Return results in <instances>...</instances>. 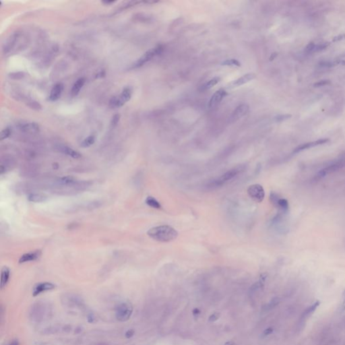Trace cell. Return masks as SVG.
<instances>
[{
  "mask_svg": "<svg viewBox=\"0 0 345 345\" xmlns=\"http://www.w3.org/2000/svg\"><path fill=\"white\" fill-rule=\"evenodd\" d=\"M38 167H36L32 165H27L26 167H23L20 170L22 175L28 177H33L36 176V175L38 173Z\"/></svg>",
  "mask_w": 345,
  "mask_h": 345,
  "instance_id": "cell-19",
  "label": "cell"
},
{
  "mask_svg": "<svg viewBox=\"0 0 345 345\" xmlns=\"http://www.w3.org/2000/svg\"><path fill=\"white\" fill-rule=\"evenodd\" d=\"M220 80H221V78H218V77L213 78V79H211V80H210L207 83H206V84L202 86L203 90H208V89H212L213 87H214V86L217 85L218 83L220 82Z\"/></svg>",
  "mask_w": 345,
  "mask_h": 345,
  "instance_id": "cell-26",
  "label": "cell"
},
{
  "mask_svg": "<svg viewBox=\"0 0 345 345\" xmlns=\"http://www.w3.org/2000/svg\"><path fill=\"white\" fill-rule=\"evenodd\" d=\"M11 133H12V130H10V128L6 127L5 129H3V130L1 132L0 139H1V140L7 139L8 137H10V136L11 135Z\"/></svg>",
  "mask_w": 345,
  "mask_h": 345,
  "instance_id": "cell-29",
  "label": "cell"
},
{
  "mask_svg": "<svg viewBox=\"0 0 345 345\" xmlns=\"http://www.w3.org/2000/svg\"><path fill=\"white\" fill-rule=\"evenodd\" d=\"M64 331L65 332H69L70 331H71V326H69V325H66L64 328Z\"/></svg>",
  "mask_w": 345,
  "mask_h": 345,
  "instance_id": "cell-44",
  "label": "cell"
},
{
  "mask_svg": "<svg viewBox=\"0 0 345 345\" xmlns=\"http://www.w3.org/2000/svg\"><path fill=\"white\" fill-rule=\"evenodd\" d=\"M28 201L31 202H43L47 199V196L42 194L31 193L28 196Z\"/></svg>",
  "mask_w": 345,
  "mask_h": 345,
  "instance_id": "cell-21",
  "label": "cell"
},
{
  "mask_svg": "<svg viewBox=\"0 0 345 345\" xmlns=\"http://www.w3.org/2000/svg\"><path fill=\"white\" fill-rule=\"evenodd\" d=\"M249 107L246 104H242L236 107V109L232 112L231 116V120L232 122L237 121L239 119L244 117L249 111Z\"/></svg>",
  "mask_w": 345,
  "mask_h": 345,
  "instance_id": "cell-8",
  "label": "cell"
},
{
  "mask_svg": "<svg viewBox=\"0 0 345 345\" xmlns=\"http://www.w3.org/2000/svg\"><path fill=\"white\" fill-rule=\"evenodd\" d=\"M94 142H95V136L91 135L87 137V138H86L82 141L81 143V146L83 148L90 147V146L93 145Z\"/></svg>",
  "mask_w": 345,
  "mask_h": 345,
  "instance_id": "cell-27",
  "label": "cell"
},
{
  "mask_svg": "<svg viewBox=\"0 0 345 345\" xmlns=\"http://www.w3.org/2000/svg\"><path fill=\"white\" fill-rule=\"evenodd\" d=\"M85 79L84 78H79L78 80L74 83L72 90H71V95L72 97H76L77 95L80 93V90L82 89V87L84 86L85 84Z\"/></svg>",
  "mask_w": 345,
  "mask_h": 345,
  "instance_id": "cell-20",
  "label": "cell"
},
{
  "mask_svg": "<svg viewBox=\"0 0 345 345\" xmlns=\"http://www.w3.org/2000/svg\"><path fill=\"white\" fill-rule=\"evenodd\" d=\"M96 345H109V344H107L106 343H98Z\"/></svg>",
  "mask_w": 345,
  "mask_h": 345,
  "instance_id": "cell-48",
  "label": "cell"
},
{
  "mask_svg": "<svg viewBox=\"0 0 345 345\" xmlns=\"http://www.w3.org/2000/svg\"><path fill=\"white\" fill-rule=\"evenodd\" d=\"M145 202H146V204L148 206L153 208L159 209L161 208L160 203L158 202L155 198H153L152 196H148L146 199V200H145Z\"/></svg>",
  "mask_w": 345,
  "mask_h": 345,
  "instance_id": "cell-24",
  "label": "cell"
},
{
  "mask_svg": "<svg viewBox=\"0 0 345 345\" xmlns=\"http://www.w3.org/2000/svg\"><path fill=\"white\" fill-rule=\"evenodd\" d=\"M63 302L65 303L66 306L71 307L81 305L82 303L80 297H77L76 295H72L64 297V300L63 301Z\"/></svg>",
  "mask_w": 345,
  "mask_h": 345,
  "instance_id": "cell-18",
  "label": "cell"
},
{
  "mask_svg": "<svg viewBox=\"0 0 345 345\" xmlns=\"http://www.w3.org/2000/svg\"><path fill=\"white\" fill-rule=\"evenodd\" d=\"M147 235L156 242H170L177 239L178 232L171 227L161 225L150 228Z\"/></svg>",
  "mask_w": 345,
  "mask_h": 345,
  "instance_id": "cell-1",
  "label": "cell"
},
{
  "mask_svg": "<svg viewBox=\"0 0 345 345\" xmlns=\"http://www.w3.org/2000/svg\"><path fill=\"white\" fill-rule=\"evenodd\" d=\"M342 298H343V301H342L341 306H340V309H341V311H345V289H344L343 292Z\"/></svg>",
  "mask_w": 345,
  "mask_h": 345,
  "instance_id": "cell-38",
  "label": "cell"
},
{
  "mask_svg": "<svg viewBox=\"0 0 345 345\" xmlns=\"http://www.w3.org/2000/svg\"><path fill=\"white\" fill-rule=\"evenodd\" d=\"M58 332L57 328L55 327H51L48 328H45L44 331H43V333L45 334H56Z\"/></svg>",
  "mask_w": 345,
  "mask_h": 345,
  "instance_id": "cell-32",
  "label": "cell"
},
{
  "mask_svg": "<svg viewBox=\"0 0 345 345\" xmlns=\"http://www.w3.org/2000/svg\"><path fill=\"white\" fill-rule=\"evenodd\" d=\"M133 312V307L130 303H122L116 309V317L121 322H126L130 318Z\"/></svg>",
  "mask_w": 345,
  "mask_h": 345,
  "instance_id": "cell-4",
  "label": "cell"
},
{
  "mask_svg": "<svg viewBox=\"0 0 345 345\" xmlns=\"http://www.w3.org/2000/svg\"><path fill=\"white\" fill-rule=\"evenodd\" d=\"M10 275V269L6 266H4L2 270V275H1V288L3 289L6 285L8 280H9Z\"/></svg>",
  "mask_w": 345,
  "mask_h": 345,
  "instance_id": "cell-22",
  "label": "cell"
},
{
  "mask_svg": "<svg viewBox=\"0 0 345 345\" xmlns=\"http://www.w3.org/2000/svg\"><path fill=\"white\" fill-rule=\"evenodd\" d=\"M319 305V301H316L315 303H314L313 305H311L307 309H305V311H304V312H303L302 316L304 318H307L309 317L310 315L311 314H313L314 311L316 310V309L318 308Z\"/></svg>",
  "mask_w": 345,
  "mask_h": 345,
  "instance_id": "cell-23",
  "label": "cell"
},
{
  "mask_svg": "<svg viewBox=\"0 0 345 345\" xmlns=\"http://www.w3.org/2000/svg\"><path fill=\"white\" fill-rule=\"evenodd\" d=\"M222 65L224 66H230V67H240L241 64L240 62L235 59H230L224 61H223L221 64Z\"/></svg>",
  "mask_w": 345,
  "mask_h": 345,
  "instance_id": "cell-28",
  "label": "cell"
},
{
  "mask_svg": "<svg viewBox=\"0 0 345 345\" xmlns=\"http://www.w3.org/2000/svg\"><path fill=\"white\" fill-rule=\"evenodd\" d=\"M20 130L27 134H35L40 131V127L36 123H26L21 125Z\"/></svg>",
  "mask_w": 345,
  "mask_h": 345,
  "instance_id": "cell-17",
  "label": "cell"
},
{
  "mask_svg": "<svg viewBox=\"0 0 345 345\" xmlns=\"http://www.w3.org/2000/svg\"><path fill=\"white\" fill-rule=\"evenodd\" d=\"M46 314V307L43 303L37 302L32 306L30 311V318L32 321L39 322L43 319Z\"/></svg>",
  "mask_w": 345,
  "mask_h": 345,
  "instance_id": "cell-6",
  "label": "cell"
},
{
  "mask_svg": "<svg viewBox=\"0 0 345 345\" xmlns=\"http://www.w3.org/2000/svg\"><path fill=\"white\" fill-rule=\"evenodd\" d=\"M290 117H291V115H281L277 116V117L275 118V119L277 122H282V121H284V120L288 119Z\"/></svg>",
  "mask_w": 345,
  "mask_h": 345,
  "instance_id": "cell-35",
  "label": "cell"
},
{
  "mask_svg": "<svg viewBox=\"0 0 345 345\" xmlns=\"http://www.w3.org/2000/svg\"><path fill=\"white\" fill-rule=\"evenodd\" d=\"M227 95V92L224 89H220L217 90L213 96H212L210 101H209V108L210 109H214V108L217 107L221 102L223 101V98L225 97Z\"/></svg>",
  "mask_w": 345,
  "mask_h": 345,
  "instance_id": "cell-10",
  "label": "cell"
},
{
  "mask_svg": "<svg viewBox=\"0 0 345 345\" xmlns=\"http://www.w3.org/2000/svg\"><path fill=\"white\" fill-rule=\"evenodd\" d=\"M315 46V44L314 43H309L308 45H307V47H306V51L307 52H313L314 51V49Z\"/></svg>",
  "mask_w": 345,
  "mask_h": 345,
  "instance_id": "cell-39",
  "label": "cell"
},
{
  "mask_svg": "<svg viewBox=\"0 0 345 345\" xmlns=\"http://www.w3.org/2000/svg\"><path fill=\"white\" fill-rule=\"evenodd\" d=\"M41 256V252L40 250H36L35 252H29L23 254L20 257L19 263L23 264L28 262V261H32L39 259Z\"/></svg>",
  "mask_w": 345,
  "mask_h": 345,
  "instance_id": "cell-15",
  "label": "cell"
},
{
  "mask_svg": "<svg viewBox=\"0 0 345 345\" xmlns=\"http://www.w3.org/2000/svg\"><path fill=\"white\" fill-rule=\"evenodd\" d=\"M220 317H221V314L220 313H214L212 314L208 318V321L210 322H216L217 320H218V319L220 318Z\"/></svg>",
  "mask_w": 345,
  "mask_h": 345,
  "instance_id": "cell-34",
  "label": "cell"
},
{
  "mask_svg": "<svg viewBox=\"0 0 345 345\" xmlns=\"http://www.w3.org/2000/svg\"><path fill=\"white\" fill-rule=\"evenodd\" d=\"M328 142H329V140H328V139H319V140L314 141V142H311L303 144L300 145V146H299L298 147H297L295 149L293 153V154H297V153L303 151H305V150L309 149V148L317 146H319V145L324 144H326Z\"/></svg>",
  "mask_w": 345,
  "mask_h": 345,
  "instance_id": "cell-11",
  "label": "cell"
},
{
  "mask_svg": "<svg viewBox=\"0 0 345 345\" xmlns=\"http://www.w3.org/2000/svg\"><path fill=\"white\" fill-rule=\"evenodd\" d=\"M256 78V75L253 73H248L243 75V76L237 79L235 81L232 82L231 84V86L232 87H237L241 86L243 84H246L247 83L249 82L250 81L254 80Z\"/></svg>",
  "mask_w": 345,
  "mask_h": 345,
  "instance_id": "cell-14",
  "label": "cell"
},
{
  "mask_svg": "<svg viewBox=\"0 0 345 345\" xmlns=\"http://www.w3.org/2000/svg\"><path fill=\"white\" fill-rule=\"evenodd\" d=\"M163 47L161 45H158V46L149 49L146 53L141 56L139 59L137 60L135 63L132 65V68H138L140 67H142L145 64H146L147 62L152 60L154 57L159 55L163 51Z\"/></svg>",
  "mask_w": 345,
  "mask_h": 345,
  "instance_id": "cell-2",
  "label": "cell"
},
{
  "mask_svg": "<svg viewBox=\"0 0 345 345\" xmlns=\"http://www.w3.org/2000/svg\"><path fill=\"white\" fill-rule=\"evenodd\" d=\"M241 167H235L232 169H231L230 171L226 172L224 174H223L222 176L218 178L217 180H214L213 182H211L210 185L212 188H215V187H219L221 186L223 184H225L226 182L232 180L237 175L239 171H241Z\"/></svg>",
  "mask_w": 345,
  "mask_h": 345,
  "instance_id": "cell-5",
  "label": "cell"
},
{
  "mask_svg": "<svg viewBox=\"0 0 345 345\" xmlns=\"http://www.w3.org/2000/svg\"><path fill=\"white\" fill-rule=\"evenodd\" d=\"M132 95V90L129 87L125 88L122 93L118 96L112 97L109 101V105L111 109H116L124 105L130 100Z\"/></svg>",
  "mask_w": 345,
  "mask_h": 345,
  "instance_id": "cell-3",
  "label": "cell"
},
{
  "mask_svg": "<svg viewBox=\"0 0 345 345\" xmlns=\"http://www.w3.org/2000/svg\"><path fill=\"white\" fill-rule=\"evenodd\" d=\"M55 285L51 283V282H41V283L37 284L33 289L32 295L35 297L37 296L41 293L53 290L55 289Z\"/></svg>",
  "mask_w": 345,
  "mask_h": 345,
  "instance_id": "cell-12",
  "label": "cell"
},
{
  "mask_svg": "<svg viewBox=\"0 0 345 345\" xmlns=\"http://www.w3.org/2000/svg\"><path fill=\"white\" fill-rule=\"evenodd\" d=\"M16 164V161L14 158L12 156H5L2 158L1 159V165H0V172L1 174L6 173L7 171L14 168Z\"/></svg>",
  "mask_w": 345,
  "mask_h": 345,
  "instance_id": "cell-9",
  "label": "cell"
},
{
  "mask_svg": "<svg viewBox=\"0 0 345 345\" xmlns=\"http://www.w3.org/2000/svg\"><path fill=\"white\" fill-rule=\"evenodd\" d=\"M279 301H280V300H279V299H278V298H274V299H273L272 300L271 302H270L269 304L268 305V307H267V308H268V309H272V308H273V307H274L275 306H276V305L278 304V303H279Z\"/></svg>",
  "mask_w": 345,
  "mask_h": 345,
  "instance_id": "cell-33",
  "label": "cell"
},
{
  "mask_svg": "<svg viewBox=\"0 0 345 345\" xmlns=\"http://www.w3.org/2000/svg\"><path fill=\"white\" fill-rule=\"evenodd\" d=\"M119 118H120L119 115H115L113 117V119H112L111 126H113V127L115 126H117V124L118 123V122L119 121Z\"/></svg>",
  "mask_w": 345,
  "mask_h": 345,
  "instance_id": "cell-37",
  "label": "cell"
},
{
  "mask_svg": "<svg viewBox=\"0 0 345 345\" xmlns=\"http://www.w3.org/2000/svg\"><path fill=\"white\" fill-rule=\"evenodd\" d=\"M64 90V85L61 83H58L53 87L49 94V100L51 101H55L59 99Z\"/></svg>",
  "mask_w": 345,
  "mask_h": 345,
  "instance_id": "cell-16",
  "label": "cell"
},
{
  "mask_svg": "<svg viewBox=\"0 0 345 345\" xmlns=\"http://www.w3.org/2000/svg\"><path fill=\"white\" fill-rule=\"evenodd\" d=\"M200 313H201V311H200V310H199L198 308H195V309L192 311V314H193L195 318H198V315H199V314H200Z\"/></svg>",
  "mask_w": 345,
  "mask_h": 345,
  "instance_id": "cell-42",
  "label": "cell"
},
{
  "mask_svg": "<svg viewBox=\"0 0 345 345\" xmlns=\"http://www.w3.org/2000/svg\"><path fill=\"white\" fill-rule=\"evenodd\" d=\"M279 196H278V195L274 192H271V195H270V199H271V202H272V204L274 206H277V204H278V200H279Z\"/></svg>",
  "mask_w": 345,
  "mask_h": 345,
  "instance_id": "cell-30",
  "label": "cell"
},
{
  "mask_svg": "<svg viewBox=\"0 0 345 345\" xmlns=\"http://www.w3.org/2000/svg\"><path fill=\"white\" fill-rule=\"evenodd\" d=\"M345 39V35H340L339 36H336L333 39V41H341L343 39Z\"/></svg>",
  "mask_w": 345,
  "mask_h": 345,
  "instance_id": "cell-43",
  "label": "cell"
},
{
  "mask_svg": "<svg viewBox=\"0 0 345 345\" xmlns=\"http://www.w3.org/2000/svg\"><path fill=\"white\" fill-rule=\"evenodd\" d=\"M224 345H234V343H232V341H228V342H227L225 344H224Z\"/></svg>",
  "mask_w": 345,
  "mask_h": 345,
  "instance_id": "cell-45",
  "label": "cell"
},
{
  "mask_svg": "<svg viewBox=\"0 0 345 345\" xmlns=\"http://www.w3.org/2000/svg\"><path fill=\"white\" fill-rule=\"evenodd\" d=\"M103 3H105V4H110V3H114L113 1H105V2H103Z\"/></svg>",
  "mask_w": 345,
  "mask_h": 345,
  "instance_id": "cell-47",
  "label": "cell"
},
{
  "mask_svg": "<svg viewBox=\"0 0 345 345\" xmlns=\"http://www.w3.org/2000/svg\"><path fill=\"white\" fill-rule=\"evenodd\" d=\"M134 331L133 330H130L126 333V337L127 338H130L133 336H134Z\"/></svg>",
  "mask_w": 345,
  "mask_h": 345,
  "instance_id": "cell-41",
  "label": "cell"
},
{
  "mask_svg": "<svg viewBox=\"0 0 345 345\" xmlns=\"http://www.w3.org/2000/svg\"><path fill=\"white\" fill-rule=\"evenodd\" d=\"M57 150L59 152L75 159H78L82 157V155H80V152H78V151H75L73 148L68 146H65V145H59V146H57Z\"/></svg>",
  "mask_w": 345,
  "mask_h": 345,
  "instance_id": "cell-13",
  "label": "cell"
},
{
  "mask_svg": "<svg viewBox=\"0 0 345 345\" xmlns=\"http://www.w3.org/2000/svg\"><path fill=\"white\" fill-rule=\"evenodd\" d=\"M10 345H18V343L17 340H14V341L10 344Z\"/></svg>",
  "mask_w": 345,
  "mask_h": 345,
  "instance_id": "cell-46",
  "label": "cell"
},
{
  "mask_svg": "<svg viewBox=\"0 0 345 345\" xmlns=\"http://www.w3.org/2000/svg\"><path fill=\"white\" fill-rule=\"evenodd\" d=\"M329 45H330L329 43H321V44H319V45H315V47H314V49L313 52H316V51H322V50L327 48L328 46H329Z\"/></svg>",
  "mask_w": 345,
  "mask_h": 345,
  "instance_id": "cell-31",
  "label": "cell"
},
{
  "mask_svg": "<svg viewBox=\"0 0 345 345\" xmlns=\"http://www.w3.org/2000/svg\"><path fill=\"white\" fill-rule=\"evenodd\" d=\"M273 331H274V329L272 328H268L264 331L263 334L264 336H268L270 334H271L273 332Z\"/></svg>",
  "mask_w": 345,
  "mask_h": 345,
  "instance_id": "cell-40",
  "label": "cell"
},
{
  "mask_svg": "<svg viewBox=\"0 0 345 345\" xmlns=\"http://www.w3.org/2000/svg\"><path fill=\"white\" fill-rule=\"evenodd\" d=\"M328 84H330L329 80H320V81H319L316 83H315V84H314V87H319V86H326Z\"/></svg>",
  "mask_w": 345,
  "mask_h": 345,
  "instance_id": "cell-36",
  "label": "cell"
},
{
  "mask_svg": "<svg viewBox=\"0 0 345 345\" xmlns=\"http://www.w3.org/2000/svg\"><path fill=\"white\" fill-rule=\"evenodd\" d=\"M276 207H278V208L282 212V213H285L289 210V202L287 199H286L285 198H280L278 202V204Z\"/></svg>",
  "mask_w": 345,
  "mask_h": 345,
  "instance_id": "cell-25",
  "label": "cell"
},
{
  "mask_svg": "<svg viewBox=\"0 0 345 345\" xmlns=\"http://www.w3.org/2000/svg\"><path fill=\"white\" fill-rule=\"evenodd\" d=\"M247 194L253 201L260 203L264 200L265 192L263 187L260 184L250 185L247 189Z\"/></svg>",
  "mask_w": 345,
  "mask_h": 345,
  "instance_id": "cell-7",
  "label": "cell"
}]
</instances>
